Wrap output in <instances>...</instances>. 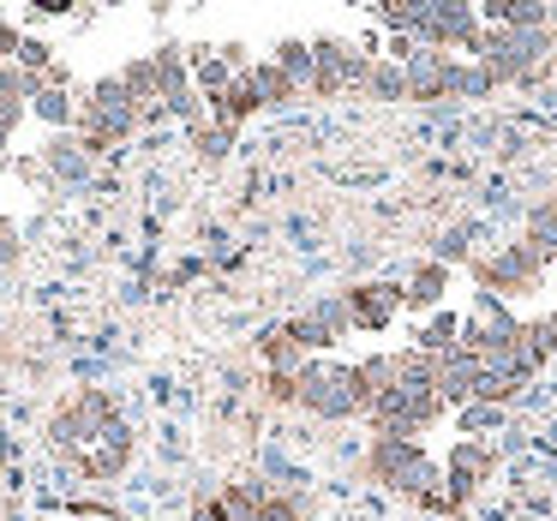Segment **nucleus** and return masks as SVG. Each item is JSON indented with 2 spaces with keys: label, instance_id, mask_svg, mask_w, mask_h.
<instances>
[{
  "label": "nucleus",
  "instance_id": "f257e3e1",
  "mask_svg": "<svg viewBox=\"0 0 557 521\" xmlns=\"http://www.w3.org/2000/svg\"><path fill=\"white\" fill-rule=\"evenodd\" d=\"M300 408H306V413H318V420H354V413H360L354 365L306 360V372H300Z\"/></svg>",
  "mask_w": 557,
  "mask_h": 521
},
{
  "label": "nucleus",
  "instance_id": "20e7f679",
  "mask_svg": "<svg viewBox=\"0 0 557 521\" xmlns=\"http://www.w3.org/2000/svg\"><path fill=\"white\" fill-rule=\"evenodd\" d=\"M342 300H348L354 330H366V336H384V330L408 312V288H401V282H354Z\"/></svg>",
  "mask_w": 557,
  "mask_h": 521
},
{
  "label": "nucleus",
  "instance_id": "f3484780",
  "mask_svg": "<svg viewBox=\"0 0 557 521\" xmlns=\"http://www.w3.org/2000/svg\"><path fill=\"white\" fill-rule=\"evenodd\" d=\"M13 240H18V234H13V222H0V264H7V258H13V252H18V246H13Z\"/></svg>",
  "mask_w": 557,
  "mask_h": 521
},
{
  "label": "nucleus",
  "instance_id": "9d476101",
  "mask_svg": "<svg viewBox=\"0 0 557 521\" xmlns=\"http://www.w3.org/2000/svg\"><path fill=\"white\" fill-rule=\"evenodd\" d=\"M121 85L138 97V109H145V114H150V102H162V78H157V61H150V54L121 66Z\"/></svg>",
  "mask_w": 557,
  "mask_h": 521
},
{
  "label": "nucleus",
  "instance_id": "f03ea898",
  "mask_svg": "<svg viewBox=\"0 0 557 521\" xmlns=\"http://www.w3.org/2000/svg\"><path fill=\"white\" fill-rule=\"evenodd\" d=\"M282 330H288V336L318 360V353H330L336 342H348V336H354V318H348V300H342V294H324V300H318L312 312H294Z\"/></svg>",
  "mask_w": 557,
  "mask_h": 521
},
{
  "label": "nucleus",
  "instance_id": "6e6552de",
  "mask_svg": "<svg viewBox=\"0 0 557 521\" xmlns=\"http://www.w3.org/2000/svg\"><path fill=\"white\" fill-rule=\"evenodd\" d=\"M252 85H258V97H264V109H288V102L300 97V85H294L276 61H252Z\"/></svg>",
  "mask_w": 557,
  "mask_h": 521
},
{
  "label": "nucleus",
  "instance_id": "2eb2a0df",
  "mask_svg": "<svg viewBox=\"0 0 557 521\" xmlns=\"http://www.w3.org/2000/svg\"><path fill=\"white\" fill-rule=\"evenodd\" d=\"M193 145H198V150H205V157H210V162H216V157H228V145H234V133H228V126H198V133H193Z\"/></svg>",
  "mask_w": 557,
  "mask_h": 521
},
{
  "label": "nucleus",
  "instance_id": "39448f33",
  "mask_svg": "<svg viewBox=\"0 0 557 521\" xmlns=\"http://www.w3.org/2000/svg\"><path fill=\"white\" fill-rule=\"evenodd\" d=\"M258 360H264V372H288V377H300L312 353H306L300 342H294L288 330L276 324V330H264V336H258Z\"/></svg>",
  "mask_w": 557,
  "mask_h": 521
},
{
  "label": "nucleus",
  "instance_id": "4468645a",
  "mask_svg": "<svg viewBox=\"0 0 557 521\" xmlns=\"http://www.w3.org/2000/svg\"><path fill=\"white\" fill-rule=\"evenodd\" d=\"M264 396L276 401V408H300V377H288V372H264Z\"/></svg>",
  "mask_w": 557,
  "mask_h": 521
},
{
  "label": "nucleus",
  "instance_id": "423d86ee",
  "mask_svg": "<svg viewBox=\"0 0 557 521\" xmlns=\"http://www.w3.org/2000/svg\"><path fill=\"white\" fill-rule=\"evenodd\" d=\"M401 288H408V312H444V288H449V264H420L413 270L408 282H401Z\"/></svg>",
  "mask_w": 557,
  "mask_h": 521
},
{
  "label": "nucleus",
  "instance_id": "9b49d317",
  "mask_svg": "<svg viewBox=\"0 0 557 521\" xmlns=\"http://www.w3.org/2000/svg\"><path fill=\"white\" fill-rule=\"evenodd\" d=\"M366 90H372L377 102H408V66L372 61V73H366Z\"/></svg>",
  "mask_w": 557,
  "mask_h": 521
},
{
  "label": "nucleus",
  "instance_id": "7ed1b4c3",
  "mask_svg": "<svg viewBox=\"0 0 557 521\" xmlns=\"http://www.w3.org/2000/svg\"><path fill=\"white\" fill-rule=\"evenodd\" d=\"M492 473H497V449L480 444V437H456V449L444 456V497L461 509Z\"/></svg>",
  "mask_w": 557,
  "mask_h": 521
},
{
  "label": "nucleus",
  "instance_id": "1a4fd4ad",
  "mask_svg": "<svg viewBox=\"0 0 557 521\" xmlns=\"http://www.w3.org/2000/svg\"><path fill=\"white\" fill-rule=\"evenodd\" d=\"M30 114L49 126H78V90H49L42 85L37 97H30Z\"/></svg>",
  "mask_w": 557,
  "mask_h": 521
},
{
  "label": "nucleus",
  "instance_id": "0eeeda50",
  "mask_svg": "<svg viewBox=\"0 0 557 521\" xmlns=\"http://www.w3.org/2000/svg\"><path fill=\"white\" fill-rule=\"evenodd\" d=\"M270 61H276L300 90H312V37H282L276 49H270Z\"/></svg>",
  "mask_w": 557,
  "mask_h": 521
},
{
  "label": "nucleus",
  "instance_id": "ddd939ff",
  "mask_svg": "<svg viewBox=\"0 0 557 521\" xmlns=\"http://www.w3.org/2000/svg\"><path fill=\"white\" fill-rule=\"evenodd\" d=\"M528 240L545 246V252H557V198H552V204H540V210L528 216Z\"/></svg>",
  "mask_w": 557,
  "mask_h": 521
},
{
  "label": "nucleus",
  "instance_id": "dca6fc26",
  "mask_svg": "<svg viewBox=\"0 0 557 521\" xmlns=\"http://www.w3.org/2000/svg\"><path fill=\"white\" fill-rule=\"evenodd\" d=\"M193 521H228V509H222L216 497H198V504H193Z\"/></svg>",
  "mask_w": 557,
  "mask_h": 521
},
{
  "label": "nucleus",
  "instance_id": "f8f14e48",
  "mask_svg": "<svg viewBox=\"0 0 557 521\" xmlns=\"http://www.w3.org/2000/svg\"><path fill=\"white\" fill-rule=\"evenodd\" d=\"M73 150H85V145H73V138H54L49 145V169L66 174V181H78V174L90 169V157H73Z\"/></svg>",
  "mask_w": 557,
  "mask_h": 521
}]
</instances>
